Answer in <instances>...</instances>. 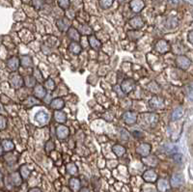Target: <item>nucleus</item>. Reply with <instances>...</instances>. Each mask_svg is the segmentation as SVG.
Instances as JSON below:
<instances>
[{
	"label": "nucleus",
	"mask_w": 193,
	"mask_h": 192,
	"mask_svg": "<svg viewBox=\"0 0 193 192\" xmlns=\"http://www.w3.org/2000/svg\"><path fill=\"white\" fill-rule=\"evenodd\" d=\"M177 64L181 69L187 70L190 66L191 61L187 57H185V56H180V57H178L177 59Z\"/></svg>",
	"instance_id": "f257e3e1"
},
{
	"label": "nucleus",
	"mask_w": 193,
	"mask_h": 192,
	"mask_svg": "<svg viewBox=\"0 0 193 192\" xmlns=\"http://www.w3.org/2000/svg\"><path fill=\"white\" fill-rule=\"evenodd\" d=\"M35 119L40 125H45L48 122V115L45 111H39L37 114H36Z\"/></svg>",
	"instance_id": "f03ea898"
},
{
	"label": "nucleus",
	"mask_w": 193,
	"mask_h": 192,
	"mask_svg": "<svg viewBox=\"0 0 193 192\" xmlns=\"http://www.w3.org/2000/svg\"><path fill=\"white\" fill-rule=\"evenodd\" d=\"M144 6H145V4H144V2H143V0H131V8L135 13L140 12L143 8H144Z\"/></svg>",
	"instance_id": "7ed1b4c3"
},
{
	"label": "nucleus",
	"mask_w": 193,
	"mask_h": 192,
	"mask_svg": "<svg viewBox=\"0 0 193 192\" xmlns=\"http://www.w3.org/2000/svg\"><path fill=\"white\" fill-rule=\"evenodd\" d=\"M123 119H124V121L127 124L132 125V124H134L135 122H136L137 115L135 114V113H133V112H127V113H125V114H124Z\"/></svg>",
	"instance_id": "20e7f679"
},
{
	"label": "nucleus",
	"mask_w": 193,
	"mask_h": 192,
	"mask_svg": "<svg viewBox=\"0 0 193 192\" xmlns=\"http://www.w3.org/2000/svg\"><path fill=\"white\" fill-rule=\"evenodd\" d=\"M143 178L144 180L148 182H155L158 179V175L155 174V172H154L153 170H149V171H146L143 175Z\"/></svg>",
	"instance_id": "39448f33"
},
{
	"label": "nucleus",
	"mask_w": 193,
	"mask_h": 192,
	"mask_svg": "<svg viewBox=\"0 0 193 192\" xmlns=\"http://www.w3.org/2000/svg\"><path fill=\"white\" fill-rule=\"evenodd\" d=\"M183 182V178L181 174H175L173 175L172 179H171V184L175 187L182 186Z\"/></svg>",
	"instance_id": "423d86ee"
},
{
	"label": "nucleus",
	"mask_w": 193,
	"mask_h": 192,
	"mask_svg": "<svg viewBox=\"0 0 193 192\" xmlns=\"http://www.w3.org/2000/svg\"><path fill=\"white\" fill-rule=\"evenodd\" d=\"M69 134V130L68 127L66 126H58V129H57V136L60 139H64L68 136Z\"/></svg>",
	"instance_id": "0eeeda50"
},
{
	"label": "nucleus",
	"mask_w": 193,
	"mask_h": 192,
	"mask_svg": "<svg viewBox=\"0 0 193 192\" xmlns=\"http://www.w3.org/2000/svg\"><path fill=\"white\" fill-rule=\"evenodd\" d=\"M134 87V82L133 80L131 79H127L126 81H124V83L122 84V89L125 93H128V92H131Z\"/></svg>",
	"instance_id": "6e6552de"
},
{
	"label": "nucleus",
	"mask_w": 193,
	"mask_h": 192,
	"mask_svg": "<svg viewBox=\"0 0 193 192\" xmlns=\"http://www.w3.org/2000/svg\"><path fill=\"white\" fill-rule=\"evenodd\" d=\"M150 104H151L152 107H155V108H161L163 106V101L160 98H158V97H155L153 98L151 101H150Z\"/></svg>",
	"instance_id": "1a4fd4ad"
},
{
	"label": "nucleus",
	"mask_w": 193,
	"mask_h": 192,
	"mask_svg": "<svg viewBox=\"0 0 193 192\" xmlns=\"http://www.w3.org/2000/svg\"><path fill=\"white\" fill-rule=\"evenodd\" d=\"M155 48L158 49V51L160 52V53H163V52H166L168 50V45H167V42H164V41H159L158 44H156V46Z\"/></svg>",
	"instance_id": "9d476101"
},
{
	"label": "nucleus",
	"mask_w": 193,
	"mask_h": 192,
	"mask_svg": "<svg viewBox=\"0 0 193 192\" xmlns=\"http://www.w3.org/2000/svg\"><path fill=\"white\" fill-rule=\"evenodd\" d=\"M150 150H151V147L148 144H142L141 146H139L137 148V152L138 154H140L141 155H148L150 153Z\"/></svg>",
	"instance_id": "9b49d317"
},
{
	"label": "nucleus",
	"mask_w": 193,
	"mask_h": 192,
	"mask_svg": "<svg viewBox=\"0 0 193 192\" xmlns=\"http://www.w3.org/2000/svg\"><path fill=\"white\" fill-rule=\"evenodd\" d=\"M131 24L134 28H140V27H142L143 25H144V22H143V20H142L141 18L135 17L131 20Z\"/></svg>",
	"instance_id": "f8f14e48"
},
{
	"label": "nucleus",
	"mask_w": 193,
	"mask_h": 192,
	"mask_svg": "<svg viewBox=\"0 0 193 192\" xmlns=\"http://www.w3.org/2000/svg\"><path fill=\"white\" fill-rule=\"evenodd\" d=\"M70 189L73 190V191H77L78 189H79V187H80V182H79V181H78L77 179H70Z\"/></svg>",
	"instance_id": "ddd939ff"
},
{
	"label": "nucleus",
	"mask_w": 193,
	"mask_h": 192,
	"mask_svg": "<svg viewBox=\"0 0 193 192\" xmlns=\"http://www.w3.org/2000/svg\"><path fill=\"white\" fill-rule=\"evenodd\" d=\"M8 68L12 70H16L18 68V58L14 57L8 61Z\"/></svg>",
	"instance_id": "4468645a"
},
{
	"label": "nucleus",
	"mask_w": 193,
	"mask_h": 192,
	"mask_svg": "<svg viewBox=\"0 0 193 192\" xmlns=\"http://www.w3.org/2000/svg\"><path fill=\"white\" fill-rule=\"evenodd\" d=\"M54 118L55 120L57 121V122H59V123H64V122H66V120H67V116L65 113H63V112H55V114H54Z\"/></svg>",
	"instance_id": "2eb2a0df"
},
{
	"label": "nucleus",
	"mask_w": 193,
	"mask_h": 192,
	"mask_svg": "<svg viewBox=\"0 0 193 192\" xmlns=\"http://www.w3.org/2000/svg\"><path fill=\"white\" fill-rule=\"evenodd\" d=\"M64 106V102L61 98H56L51 102V107L55 109H61Z\"/></svg>",
	"instance_id": "dca6fc26"
},
{
	"label": "nucleus",
	"mask_w": 193,
	"mask_h": 192,
	"mask_svg": "<svg viewBox=\"0 0 193 192\" xmlns=\"http://www.w3.org/2000/svg\"><path fill=\"white\" fill-rule=\"evenodd\" d=\"M168 182L165 181V180H160L158 183V188L159 191L161 192H164V191H166L167 188H168Z\"/></svg>",
	"instance_id": "f3484780"
},
{
	"label": "nucleus",
	"mask_w": 193,
	"mask_h": 192,
	"mask_svg": "<svg viewBox=\"0 0 193 192\" xmlns=\"http://www.w3.org/2000/svg\"><path fill=\"white\" fill-rule=\"evenodd\" d=\"M183 109L182 107H179L173 112L172 119L173 120H178V119H180L181 117H183Z\"/></svg>",
	"instance_id": "a211bd4d"
},
{
	"label": "nucleus",
	"mask_w": 193,
	"mask_h": 192,
	"mask_svg": "<svg viewBox=\"0 0 193 192\" xmlns=\"http://www.w3.org/2000/svg\"><path fill=\"white\" fill-rule=\"evenodd\" d=\"M70 50L74 54H78L81 51V47L79 45L76 44V42H73V44L70 46Z\"/></svg>",
	"instance_id": "6ab92c4d"
},
{
	"label": "nucleus",
	"mask_w": 193,
	"mask_h": 192,
	"mask_svg": "<svg viewBox=\"0 0 193 192\" xmlns=\"http://www.w3.org/2000/svg\"><path fill=\"white\" fill-rule=\"evenodd\" d=\"M21 65L23 67H26V68H29L32 66V60L30 57H28V56H24L21 59Z\"/></svg>",
	"instance_id": "aec40b11"
},
{
	"label": "nucleus",
	"mask_w": 193,
	"mask_h": 192,
	"mask_svg": "<svg viewBox=\"0 0 193 192\" xmlns=\"http://www.w3.org/2000/svg\"><path fill=\"white\" fill-rule=\"evenodd\" d=\"M113 0H99V4L103 9H108L112 5Z\"/></svg>",
	"instance_id": "412c9836"
},
{
	"label": "nucleus",
	"mask_w": 193,
	"mask_h": 192,
	"mask_svg": "<svg viewBox=\"0 0 193 192\" xmlns=\"http://www.w3.org/2000/svg\"><path fill=\"white\" fill-rule=\"evenodd\" d=\"M113 152L115 153L118 156H121V155H123V154H124V153H125V149H124L122 146L117 145V146H114V147H113Z\"/></svg>",
	"instance_id": "4be33fe9"
},
{
	"label": "nucleus",
	"mask_w": 193,
	"mask_h": 192,
	"mask_svg": "<svg viewBox=\"0 0 193 192\" xmlns=\"http://www.w3.org/2000/svg\"><path fill=\"white\" fill-rule=\"evenodd\" d=\"M2 146H3V148L5 149L6 151H11V150H13V149H14V144L9 140H4L2 142Z\"/></svg>",
	"instance_id": "5701e85b"
},
{
	"label": "nucleus",
	"mask_w": 193,
	"mask_h": 192,
	"mask_svg": "<svg viewBox=\"0 0 193 192\" xmlns=\"http://www.w3.org/2000/svg\"><path fill=\"white\" fill-rule=\"evenodd\" d=\"M45 94H46V92H45V90L42 89V87H41V86H38L37 88H36V90H35V95L37 96V97H39V98H42L45 96Z\"/></svg>",
	"instance_id": "b1692460"
},
{
	"label": "nucleus",
	"mask_w": 193,
	"mask_h": 192,
	"mask_svg": "<svg viewBox=\"0 0 193 192\" xmlns=\"http://www.w3.org/2000/svg\"><path fill=\"white\" fill-rule=\"evenodd\" d=\"M58 3H59V6L63 9H67V8H69V6H70L69 0H58Z\"/></svg>",
	"instance_id": "393cba45"
},
{
	"label": "nucleus",
	"mask_w": 193,
	"mask_h": 192,
	"mask_svg": "<svg viewBox=\"0 0 193 192\" xmlns=\"http://www.w3.org/2000/svg\"><path fill=\"white\" fill-rule=\"evenodd\" d=\"M29 173H30V170L27 169V166H23L21 168V174H22V177L24 179H26V178L29 176Z\"/></svg>",
	"instance_id": "a878e982"
},
{
	"label": "nucleus",
	"mask_w": 193,
	"mask_h": 192,
	"mask_svg": "<svg viewBox=\"0 0 193 192\" xmlns=\"http://www.w3.org/2000/svg\"><path fill=\"white\" fill-rule=\"evenodd\" d=\"M90 42H91V44H92V46L94 47V48H99V42L95 39V38H90Z\"/></svg>",
	"instance_id": "bb28decb"
},
{
	"label": "nucleus",
	"mask_w": 193,
	"mask_h": 192,
	"mask_svg": "<svg viewBox=\"0 0 193 192\" xmlns=\"http://www.w3.org/2000/svg\"><path fill=\"white\" fill-rule=\"evenodd\" d=\"M6 127V119L3 116H0V130H4Z\"/></svg>",
	"instance_id": "cd10ccee"
},
{
	"label": "nucleus",
	"mask_w": 193,
	"mask_h": 192,
	"mask_svg": "<svg viewBox=\"0 0 193 192\" xmlns=\"http://www.w3.org/2000/svg\"><path fill=\"white\" fill-rule=\"evenodd\" d=\"M68 172L70 174H75L76 173V167L74 164H69L68 165Z\"/></svg>",
	"instance_id": "c85d7f7f"
},
{
	"label": "nucleus",
	"mask_w": 193,
	"mask_h": 192,
	"mask_svg": "<svg viewBox=\"0 0 193 192\" xmlns=\"http://www.w3.org/2000/svg\"><path fill=\"white\" fill-rule=\"evenodd\" d=\"M70 32V33H73L71 35L70 34V37L71 39H74V40H78V38H79V36H78V34L76 33V31H75V30L71 29Z\"/></svg>",
	"instance_id": "c756f323"
},
{
	"label": "nucleus",
	"mask_w": 193,
	"mask_h": 192,
	"mask_svg": "<svg viewBox=\"0 0 193 192\" xmlns=\"http://www.w3.org/2000/svg\"><path fill=\"white\" fill-rule=\"evenodd\" d=\"M46 88H48V89L53 90V88H54V82H53L51 79H49L48 81L46 82Z\"/></svg>",
	"instance_id": "7c9ffc66"
},
{
	"label": "nucleus",
	"mask_w": 193,
	"mask_h": 192,
	"mask_svg": "<svg viewBox=\"0 0 193 192\" xmlns=\"http://www.w3.org/2000/svg\"><path fill=\"white\" fill-rule=\"evenodd\" d=\"M122 135H123V138H126V139H127V131H124V130H122Z\"/></svg>",
	"instance_id": "2f4dec72"
},
{
	"label": "nucleus",
	"mask_w": 193,
	"mask_h": 192,
	"mask_svg": "<svg viewBox=\"0 0 193 192\" xmlns=\"http://www.w3.org/2000/svg\"><path fill=\"white\" fill-rule=\"evenodd\" d=\"M29 192H41V190L38 189V188H33V189H31Z\"/></svg>",
	"instance_id": "473e14b6"
},
{
	"label": "nucleus",
	"mask_w": 193,
	"mask_h": 192,
	"mask_svg": "<svg viewBox=\"0 0 193 192\" xmlns=\"http://www.w3.org/2000/svg\"><path fill=\"white\" fill-rule=\"evenodd\" d=\"M191 36H192V33L190 32V33H189V42H192V40H191Z\"/></svg>",
	"instance_id": "72a5a7b5"
},
{
	"label": "nucleus",
	"mask_w": 193,
	"mask_h": 192,
	"mask_svg": "<svg viewBox=\"0 0 193 192\" xmlns=\"http://www.w3.org/2000/svg\"><path fill=\"white\" fill-rule=\"evenodd\" d=\"M80 192H89V190H88V189H86V188H84V189H82Z\"/></svg>",
	"instance_id": "f704fd0d"
},
{
	"label": "nucleus",
	"mask_w": 193,
	"mask_h": 192,
	"mask_svg": "<svg viewBox=\"0 0 193 192\" xmlns=\"http://www.w3.org/2000/svg\"><path fill=\"white\" fill-rule=\"evenodd\" d=\"M2 154V149H1V147H0V154Z\"/></svg>",
	"instance_id": "c9c22d12"
},
{
	"label": "nucleus",
	"mask_w": 193,
	"mask_h": 192,
	"mask_svg": "<svg viewBox=\"0 0 193 192\" xmlns=\"http://www.w3.org/2000/svg\"><path fill=\"white\" fill-rule=\"evenodd\" d=\"M120 1H123V0H120Z\"/></svg>",
	"instance_id": "e433bc0d"
}]
</instances>
